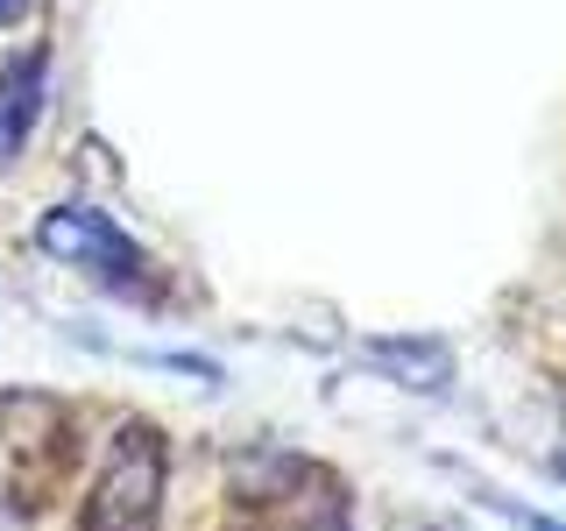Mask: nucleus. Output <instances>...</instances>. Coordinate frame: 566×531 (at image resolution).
<instances>
[{"instance_id": "nucleus-1", "label": "nucleus", "mask_w": 566, "mask_h": 531, "mask_svg": "<svg viewBox=\"0 0 566 531\" xmlns=\"http://www.w3.org/2000/svg\"><path fill=\"white\" fill-rule=\"evenodd\" d=\"M164 489H170V447L149 418H128L106 439V460L93 475L78 531H156L164 524Z\"/></svg>"}, {"instance_id": "nucleus-2", "label": "nucleus", "mask_w": 566, "mask_h": 531, "mask_svg": "<svg viewBox=\"0 0 566 531\" xmlns=\"http://www.w3.org/2000/svg\"><path fill=\"white\" fill-rule=\"evenodd\" d=\"M35 248L85 277H99V283H114V291H142V277H149V256L135 248V235L99 206H50L35 220Z\"/></svg>"}, {"instance_id": "nucleus-3", "label": "nucleus", "mask_w": 566, "mask_h": 531, "mask_svg": "<svg viewBox=\"0 0 566 531\" xmlns=\"http://www.w3.org/2000/svg\"><path fill=\"white\" fill-rule=\"evenodd\" d=\"M43 93H50V50H22L0 71V170L29 149L35 121H43Z\"/></svg>"}, {"instance_id": "nucleus-5", "label": "nucleus", "mask_w": 566, "mask_h": 531, "mask_svg": "<svg viewBox=\"0 0 566 531\" xmlns=\"http://www.w3.org/2000/svg\"><path fill=\"white\" fill-rule=\"evenodd\" d=\"M305 531H347V503H326V510H318V518H312Z\"/></svg>"}, {"instance_id": "nucleus-6", "label": "nucleus", "mask_w": 566, "mask_h": 531, "mask_svg": "<svg viewBox=\"0 0 566 531\" xmlns=\"http://www.w3.org/2000/svg\"><path fill=\"white\" fill-rule=\"evenodd\" d=\"M22 14H29V0H0V29H8V22H22Z\"/></svg>"}, {"instance_id": "nucleus-7", "label": "nucleus", "mask_w": 566, "mask_h": 531, "mask_svg": "<svg viewBox=\"0 0 566 531\" xmlns=\"http://www.w3.org/2000/svg\"><path fill=\"white\" fill-rule=\"evenodd\" d=\"M517 524H524V531H559V524H545V518H531V510H517Z\"/></svg>"}, {"instance_id": "nucleus-4", "label": "nucleus", "mask_w": 566, "mask_h": 531, "mask_svg": "<svg viewBox=\"0 0 566 531\" xmlns=\"http://www.w3.org/2000/svg\"><path fill=\"white\" fill-rule=\"evenodd\" d=\"M368 362L389 368V376H403L411 389H439L447 368H453V354H447V341H376Z\"/></svg>"}]
</instances>
